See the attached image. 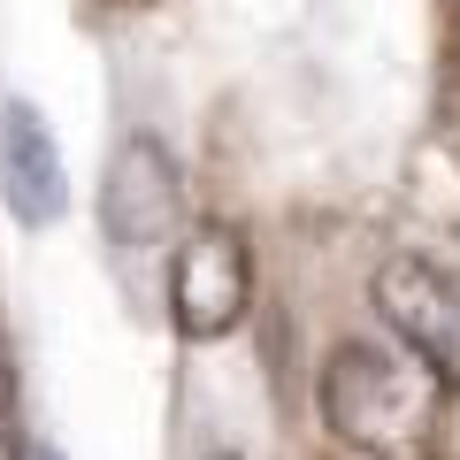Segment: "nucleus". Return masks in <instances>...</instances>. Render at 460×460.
<instances>
[{
  "instance_id": "1",
  "label": "nucleus",
  "mask_w": 460,
  "mask_h": 460,
  "mask_svg": "<svg viewBox=\"0 0 460 460\" xmlns=\"http://www.w3.org/2000/svg\"><path fill=\"white\" fill-rule=\"evenodd\" d=\"M445 384L414 353H384L368 338H345L323 368V422L353 453H414L438 429Z\"/></svg>"
},
{
  "instance_id": "4",
  "label": "nucleus",
  "mask_w": 460,
  "mask_h": 460,
  "mask_svg": "<svg viewBox=\"0 0 460 460\" xmlns=\"http://www.w3.org/2000/svg\"><path fill=\"white\" fill-rule=\"evenodd\" d=\"M376 307H384V323L399 330V345H407L429 376L460 384V292H453L445 269L414 261V253H392V261L376 269Z\"/></svg>"
},
{
  "instance_id": "9",
  "label": "nucleus",
  "mask_w": 460,
  "mask_h": 460,
  "mask_svg": "<svg viewBox=\"0 0 460 460\" xmlns=\"http://www.w3.org/2000/svg\"><path fill=\"white\" fill-rule=\"evenodd\" d=\"M208 460H246V453H208Z\"/></svg>"
},
{
  "instance_id": "3",
  "label": "nucleus",
  "mask_w": 460,
  "mask_h": 460,
  "mask_svg": "<svg viewBox=\"0 0 460 460\" xmlns=\"http://www.w3.org/2000/svg\"><path fill=\"white\" fill-rule=\"evenodd\" d=\"M184 215V184H177V162H169L162 138H123L108 162V184H100V230H108L123 253H154L177 230Z\"/></svg>"
},
{
  "instance_id": "6",
  "label": "nucleus",
  "mask_w": 460,
  "mask_h": 460,
  "mask_svg": "<svg viewBox=\"0 0 460 460\" xmlns=\"http://www.w3.org/2000/svg\"><path fill=\"white\" fill-rule=\"evenodd\" d=\"M445 138H453V154H460V69H453V84H445Z\"/></svg>"
},
{
  "instance_id": "2",
  "label": "nucleus",
  "mask_w": 460,
  "mask_h": 460,
  "mask_svg": "<svg viewBox=\"0 0 460 460\" xmlns=\"http://www.w3.org/2000/svg\"><path fill=\"white\" fill-rule=\"evenodd\" d=\"M246 299H253V261H246V238L230 223H199L184 230L177 261H169V314H177L184 338H230L246 323Z\"/></svg>"
},
{
  "instance_id": "8",
  "label": "nucleus",
  "mask_w": 460,
  "mask_h": 460,
  "mask_svg": "<svg viewBox=\"0 0 460 460\" xmlns=\"http://www.w3.org/2000/svg\"><path fill=\"white\" fill-rule=\"evenodd\" d=\"M0 460H16V445H8V429H0Z\"/></svg>"
},
{
  "instance_id": "7",
  "label": "nucleus",
  "mask_w": 460,
  "mask_h": 460,
  "mask_svg": "<svg viewBox=\"0 0 460 460\" xmlns=\"http://www.w3.org/2000/svg\"><path fill=\"white\" fill-rule=\"evenodd\" d=\"M23 460H62V453H54V445H31V453H23Z\"/></svg>"
},
{
  "instance_id": "5",
  "label": "nucleus",
  "mask_w": 460,
  "mask_h": 460,
  "mask_svg": "<svg viewBox=\"0 0 460 460\" xmlns=\"http://www.w3.org/2000/svg\"><path fill=\"white\" fill-rule=\"evenodd\" d=\"M0 192L16 208V223H31V230H47L69 208L62 154H54L39 108H23V100H8V115H0Z\"/></svg>"
}]
</instances>
